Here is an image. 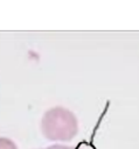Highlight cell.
I'll return each instance as SVG.
<instances>
[{"label":"cell","instance_id":"obj_2","mask_svg":"<svg viewBox=\"0 0 139 149\" xmlns=\"http://www.w3.org/2000/svg\"><path fill=\"white\" fill-rule=\"evenodd\" d=\"M0 149H18V148L11 139L0 137Z\"/></svg>","mask_w":139,"mask_h":149},{"label":"cell","instance_id":"obj_3","mask_svg":"<svg viewBox=\"0 0 139 149\" xmlns=\"http://www.w3.org/2000/svg\"><path fill=\"white\" fill-rule=\"evenodd\" d=\"M41 149H78V147H70V146H63V144H53L47 148H41Z\"/></svg>","mask_w":139,"mask_h":149},{"label":"cell","instance_id":"obj_1","mask_svg":"<svg viewBox=\"0 0 139 149\" xmlns=\"http://www.w3.org/2000/svg\"><path fill=\"white\" fill-rule=\"evenodd\" d=\"M41 130L43 136L50 141H70L78 133V122L69 109L54 107L44 113Z\"/></svg>","mask_w":139,"mask_h":149}]
</instances>
